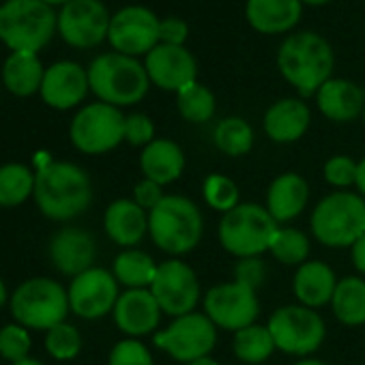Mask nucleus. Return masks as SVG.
Wrapping results in <instances>:
<instances>
[{"mask_svg": "<svg viewBox=\"0 0 365 365\" xmlns=\"http://www.w3.org/2000/svg\"><path fill=\"white\" fill-rule=\"evenodd\" d=\"M33 198L48 220L69 222L91 207L93 182L84 168L71 161H50L35 172Z\"/></svg>", "mask_w": 365, "mask_h": 365, "instance_id": "1", "label": "nucleus"}, {"mask_svg": "<svg viewBox=\"0 0 365 365\" xmlns=\"http://www.w3.org/2000/svg\"><path fill=\"white\" fill-rule=\"evenodd\" d=\"M58 31V14L43 0H5L0 5V41L11 52L39 54Z\"/></svg>", "mask_w": 365, "mask_h": 365, "instance_id": "5", "label": "nucleus"}, {"mask_svg": "<svg viewBox=\"0 0 365 365\" xmlns=\"http://www.w3.org/2000/svg\"><path fill=\"white\" fill-rule=\"evenodd\" d=\"M46 67L35 52H11L3 65V84L16 97H31L41 91Z\"/></svg>", "mask_w": 365, "mask_h": 365, "instance_id": "28", "label": "nucleus"}, {"mask_svg": "<svg viewBox=\"0 0 365 365\" xmlns=\"http://www.w3.org/2000/svg\"><path fill=\"white\" fill-rule=\"evenodd\" d=\"M108 365H155L153 352L140 339L127 337L114 344L108 356Z\"/></svg>", "mask_w": 365, "mask_h": 365, "instance_id": "39", "label": "nucleus"}, {"mask_svg": "<svg viewBox=\"0 0 365 365\" xmlns=\"http://www.w3.org/2000/svg\"><path fill=\"white\" fill-rule=\"evenodd\" d=\"M155 140V123L150 116L142 112H133L125 116V142L131 146H148Z\"/></svg>", "mask_w": 365, "mask_h": 365, "instance_id": "41", "label": "nucleus"}, {"mask_svg": "<svg viewBox=\"0 0 365 365\" xmlns=\"http://www.w3.org/2000/svg\"><path fill=\"white\" fill-rule=\"evenodd\" d=\"M202 196L209 209L226 215L232 209L241 205V192L239 185L226 174H209L202 182Z\"/></svg>", "mask_w": 365, "mask_h": 365, "instance_id": "36", "label": "nucleus"}, {"mask_svg": "<svg viewBox=\"0 0 365 365\" xmlns=\"http://www.w3.org/2000/svg\"><path fill=\"white\" fill-rule=\"evenodd\" d=\"M264 277H267V267L260 258H241L235 267V279L254 288L256 292L264 284Z\"/></svg>", "mask_w": 365, "mask_h": 365, "instance_id": "42", "label": "nucleus"}, {"mask_svg": "<svg viewBox=\"0 0 365 365\" xmlns=\"http://www.w3.org/2000/svg\"><path fill=\"white\" fill-rule=\"evenodd\" d=\"M309 202V185L297 172H284L271 180L267 190V211L277 224L297 220Z\"/></svg>", "mask_w": 365, "mask_h": 365, "instance_id": "23", "label": "nucleus"}, {"mask_svg": "<svg viewBox=\"0 0 365 365\" xmlns=\"http://www.w3.org/2000/svg\"><path fill=\"white\" fill-rule=\"evenodd\" d=\"M187 365H220V361L213 359V356H202V359H196V361H192Z\"/></svg>", "mask_w": 365, "mask_h": 365, "instance_id": "47", "label": "nucleus"}, {"mask_svg": "<svg viewBox=\"0 0 365 365\" xmlns=\"http://www.w3.org/2000/svg\"><path fill=\"white\" fill-rule=\"evenodd\" d=\"M161 20L142 5H129L112 16L108 41L114 52L125 56H146L159 43Z\"/></svg>", "mask_w": 365, "mask_h": 365, "instance_id": "15", "label": "nucleus"}, {"mask_svg": "<svg viewBox=\"0 0 365 365\" xmlns=\"http://www.w3.org/2000/svg\"><path fill=\"white\" fill-rule=\"evenodd\" d=\"M354 187H356V194L365 198V157L356 165V182H354Z\"/></svg>", "mask_w": 365, "mask_h": 365, "instance_id": "46", "label": "nucleus"}, {"mask_svg": "<svg viewBox=\"0 0 365 365\" xmlns=\"http://www.w3.org/2000/svg\"><path fill=\"white\" fill-rule=\"evenodd\" d=\"M5 303H7V286L3 279H0V309L5 307Z\"/></svg>", "mask_w": 365, "mask_h": 365, "instance_id": "48", "label": "nucleus"}, {"mask_svg": "<svg viewBox=\"0 0 365 365\" xmlns=\"http://www.w3.org/2000/svg\"><path fill=\"white\" fill-rule=\"evenodd\" d=\"M320 114L333 123H352L365 112V91L344 78H331L316 93Z\"/></svg>", "mask_w": 365, "mask_h": 365, "instance_id": "21", "label": "nucleus"}, {"mask_svg": "<svg viewBox=\"0 0 365 365\" xmlns=\"http://www.w3.org/2000/svg\"><path fill=\"white\" fill-rule=\"evenodd\" d=\"M144 69L150 84L168 93H178L198 78V63L185 46L157 43L144 56Z\"/></svg>", "mask_w": 365, "mask_h": 365, "instance_id": "17", "label": "nucleus"}, {"mask_svg": "<svg viewBox=\"0 0 365 365\" xmlns=\"http://www.w3.org/2000/svg\"><path fill=\"white\" fill-rule=\"evenodd\" d=\"M88 71L91 93L114 108H127L140 103L150 86L144 63L133 56L108 52L97 56Z\"/></svg>", "mask_w": 365, "mask_h": 365, "instance_id": "4", "label": "nucleus"}, {"mask_svg": "<svg viewBox=\"0 0 365 365\" xmlns=\"http://www.w3.org/2000/svg\"><path fill=\"white\" fill-rule=\"evenodd\" d=\"M363 120H365V112H363Z\"/></svg>", "mask_w": 365, "mask_h": 365, "instance_id": "53", "label": "nucleus"}, {"mask_svg": "<svg viewBox=\"0 0 365 365\" xmlns=\"http://www.w3.org/2000/svg\"><path fill=\"white\" fill-rule=\"evenodd\" d=\"M153 344L174 361L187 365L196 359L211 356L217 344V327L205 312H192L174 318L165 329L157 331Z\"/></svg>", "mask_w": 365, "mask_h": 365, "instance_id": "11", "label": "nucleus"}, {"mask_svg": "<svg viewBox=\"0 0 365 365\" xmlns=\"http://www.w3.org/2000/svg\"><path fill=\"white\" fill-rule=\"evenodd\" d=\"M335 65L331 43L309 31L294 33L284 39L277 50V69L282 78L303 97H312L331 80Z\"/></svg>", "mask_w": 365, "mask_h": 365, "instance_id": "2", "label": "nucleus"}, {"mask_svg": "<svg viewBox=\"0 0 365 365\" xmlns=\"http://www.w3.org/2000/svg\"><path fill=\"white\" fill-rule=\"evenodd\" d=\"M205 235V217L196 202L185 196H165L148 211V237L168 256L194 252Z\"/></svg>", "mask_w": 365, "mask_h": 365, "instance_id": "3", "label": "nucleus"}, {"mask_svg": "<svg viewBox=\"0 0 365 365\" xmlns=\"http://www.w3.org/2000/svg\"><path fill=\"white\" fill-rule=\"evenodd\" d=\"M35 194V172L24 163L0 165V207L14 209Z\"/></svg>", "mask_w": 365, "mask_h": 365, "instance_id": "32", "label": "nucleus"}, {"mask_svg": "<svg viewBox=\"0 0 365 365\" xmlns=\"http://www.w3.org/2000/svg\"><path fill=\"white\" fill-rule=\"evenodd\" d=\"M232 350H235V356L241 363L260 365V363L269 361L271 354L277 348H275V341H273V335H271L269 327L256 322V324H250V327L235 333Z\"/></svg>", "mask_w": 365, "mask_h": 365, "instance_id": "31", "label": "nucleus"}, {"mask_svg": "<svg viewBox=\"0 0 365 365\" xmlns=\"http://www.w3.org/2000/svg\"><path fill=\"white\" fill-rule=\"evenodd\" d=\"M277 222L267 207L256 202H241L230 213L222 215L217 226L220 245L235 258H260L269 252L277 232Z\"/></svg>", "mask_w": 365, "mask_h": 365, "instance_id": "7", "label": "nucleus"}, {"mask_svg": "<svg viewBox=\"0 0 365 365\" xmlns=\"http://www.w3.org/2000/svg\"><path fill=\"white\" fill-rule=\"evenodd\" d=\"M309 224L320 245L352 247L365 235V198L356 192H333L314 207Z\"/></svg>", "mask_w": 365, "mask_h": 365, "instance_id": "6", "label": "nucleus"}, {"mask_svg": "<svg viewBox=\"0 0 365 365\" xmlns=\"http://www.w3.org/2000/svg\"><path fill=\"white\" fill-rule=\"evenodd\" d=\"M48 254L54 269L73 279L80 273L93 269V262L97 258V243L91 232L67 226L50 239Z\"/></svg>", "mask_w": 365, "mask_h": 365, "instance_id": "20", "label": "nucleus"}, {"mask_svg": "<svg viewBox=\"0 0 365 365\" xmlns=\"http://www.w3.org/2000/svg\"><path fill=\"white\" fill-rule=\"evenodd\" d=\"M267 327L273 335L277 350L301 359H307L316 350H320L327 337V324L322 316L301 303L275 309Z\"/></svg>", "mask_w": 365, "mask_h": 365, "instance_id": "9", "label": "nucleus"}, {"mask_svg": "<svg viewBox=\"0 0 365 365\" xmlns=\"http://www.w3.org/2000/svg\"><path fill=\"white\" fill-rule=\"evenodd\" d=\"M69 307V292L50 277H31L22 282L11 294V314L18 324L35 331H50L65 322Z\"/></svg>", "mask_w": 365, "mask_h": 365, "instance_id": "8", "label": "nucleus"}, {"mask_svg": "<svg viewBox=\"0 0 365 365\" xmlns=\"http://www.w3.org/2000/svg\"><path fill=\"white\" fill-rule=\"evenodd\" d=\"M190 39V26L185 20L180 18H165L159 24V43H170V46H185Z\"/></svg>", "mask_w": 365, "mask_h": 365, "instance_id": "44", "label": "nucleus"}, {"mask_svg": "<svg viewBox=\"0 0 365 365\" xmlns=\"http://www.w3.org/2000/svg\"><path fill=\"white\" fill-rule=\"evenodd\" d=\"M335 271L322 260H307L305 264L297 267L292 279V292L297 301L305 307L318 309L331 305V299L337 288Z\"/></svg>", "mask_w": 365, "mask_h": 365, "instance_id": "27", "label": "nucleus"}, {"mask_svg": "<svg viewBox=\"0 0 365 365\" xmlns=\"http://www.w3.org/2000/svg\"><path fill=\"white\" fill-rule=\"evenodd\" d=\"M215 108H217L215 95L211 93L209 86L200 84L198 80L190 82L176 93V110L187 123H196V125L209 123L215 114Z\"/></svg>", "mask_w": 365, "mask_h": 365, "instance_id": "33", "label": "nucleus"}, {"mask_svg": "<svg viewBox=\"0 0 365 365\" xmlns=\"http://www.w3.org/2000/svg\"><path fill=\"white\" fill-rule=\"evenodd\" d=\"M31 335L29 329L14 322L5 324L0 329V356L7 359L9 363H18L22 359H29L31 352Z\"/></svg>", "mask_w": 365, "mask_h": 365, "instance_id": "38", "label": "nucleus"}, {"mask_svg": "<svg viewBox=\"0 0 365 365\" xmlns=\"http://www.w3.org/2000/svg\"><path fill=\"white\" fill-rule=\"evenodd\" d=\"M303 5H312V7H320V5H327L331 0H301Z\"/></svg>", "mask_w": 365, "mask_h": 365, "instance_id": "52", "label": "nucleus"}, {"mask_svg": "<svg viewBox=\"0 0 365 365\" xmlns=\"http://www.w3.org/2000/svg\"><path fill=\"white\" fill-rule=\"evenodd\" d=\"M112 273H114L116 282L120 286H125L127 290L150 288L155 273H157V262L153 260L150 254H146L138 247H131V250H123L114 258Z\"/></svg>", "mask_w": 365, "mask_h": 365, "instance_id": "30", "label": "nucleus"}, {"mask_svg": "<svg viewBox=\"0 0 365 365\" xmlns=\"http://www.w3.org/2000/svg\"><path fill=\"white\" fill-rule=\"evenodd\" d=\"M112 16L101 0H71L58 11V35L78 50L97 48L108 39Z\"/></svg>", "mask_w": 365, "mask_h": 365, "instance_id": "14", "label": "nucleus"}, {"mask_svg": "<svg viewBox=\"0 0 365 365\" xmlns=\"http://www.w3.org/2000/svg\"><path fill=\"white\" fill-rule=\"evenodd\" d=\"M312 123V112L309 106L303 99L297 97H286L275 101L262 118L264 133L269 140L277 144H292L301 140Z\"/></svg>", "mask_w": 365, "mask_h": 365, "instance_id": "22", "label": "nucleus"}, {"mask_svg": "<svg viewBox=\"0 0 365 365\" xmlns=\"http://www.w3.org/2000/svg\"><path fill=\"white\" fill-rule=\"evenodd\" d=\"M11 365H43L39 359H33V356H29V359H22V361H18V363H11Z\"/></svg>", "mask_w": 365, "mask_h": 365, "instance_id": "50", "label": "nucleus"}, {"mask_svg": "<svg viewBox=\"0 0 365 365\" xmlns=\"http://www.w3.org/2000/svg\"><path fill=\"white\" fill-rule=\"evenodd\" d=\"M88 91V71L73 61H58L46 69L39 95L54 110H71L84 101Z\"/></svg>", "mask_w": 365, "mask_h": 365, "instance_id": "18", "label": "nucleus"}, {"mask_svg": "<svg viewBox=\"0 0 365 365\" xmlns=\"http://www.w3.org/2000/svg\"><path fill=\"white\" fill-rule=\"evenodd\" d=\"M165 198V194H163V187L161 185H157L155 180H150V178H142V180H138L135 182V187H133V202L135 205H140L146 213L148 211H153L161 200Z\"/></svg>", "mask_w": 365, "mask_h": 365, "instance_id": "43", "label": "nucleus"}, {"mask_svg": "<svg viewBox=\"0 0 365 365\" xmlns=\"http://www.w3.org/2000/svg\"><path fill=\"white\" fill-rule=\"evenodd\" d=\"M161 307L148 288H135L120 292L114 305V324L127 337L140 339L157 331L161 322Z\"/></svg>", "mask_w": 365, "mask_h": 365, "instance_id": "19", "label": "nucleus"}, {"mask_svg": "<svg viewBox=\"0 0 365 365\" xmlns=\"http://www.w3.org/2000/svg\"><path fill=\"white\" fill-rule=\"evenodd\" d=\"M309 237L301 232L299 228H277L269 254L286 264V267H301L309 260Z\"/></svg>", "mask_w": 365, "mask_h": 365, "instance_id": "35", "label": "nucleus"}, {"mask_svg": "<svg viewBox=\"0 0 365 365\" xmlns=\"http://www.w3.org/2000/svg\"><path fill=\"white\" fill-rule=\"evenodd\" d=\"M118 286L120 284L112 271L93 267L71 279L67 288L69 307L84 320H99L114 312V305L120 297Z\"/></svg>", "mask_w": 365, "mask_h": 365, "instance_id": "16", "label": "nucleus"}, {"mask_svg": "<svg viewBox=\"0 0 365 365\" xmlns=\"http://www.w3.org/2000/svg\"><path fill=\"white\" fill-rule=\"evenodd\" d=\"M303 16L301 0H247L245 18L260 35H282L292 31Z\"/></svg>", "mask_w": 365, "mask_h": 365, "instance_id": "25", "label": "nucleus"}, {"mask_svg": "<svg viewBox=\"0 0 365 365\" xmlns=\"http://www.w3.org/2000/svg\"><path fill=\"white\" fill-rule=\"evenodd\" d=\"M294 365H327V363H322V361H318V359H312V356H307V359H301V361H297Z\"/></svg>", "mask_w": 365, "mask_h": 365, "instance_id": "49", "label": "nucleus"}, {"mask_svg": "<svg viewBox=\"0 0 365 365\" xmlns=\"http://www.w3.org/2000/svg\"><path fill=\"white\" fill-rule=\"evenodd\" d=\"M71 144L84 155H103L125 142V114L103 101L78 110L69 125Z\"/></svg>", "mask_w": 365, "mask_h": 365, "instance_id": "10", "label": "nucleus"}, {"mask_svg": "<svg viewBox=\"0 0 365 365\" xmlns=\"http://www.w3.org/2000/svg\"><path fill=\"white\" fill-rule=\"evenodd\" d=\"M350 258H352L354 269H356L361 275H365V235L350 247Z\"/></svg>", "mask_w": 365, "mask_h": 365, "instance_id": "45", "label": "nucleus"}, {"mask_svg": "<svg viewBox=\"0 0 365 365\" xmlns=\"http://www.w3.org/2000/svg\"><path fill=\"white\" fill-rule=\"evenodd\" d=\"M213 142H215V146L224 155H228V157H243L254 146V129H252V125L245 118L228 116V118H222L215 125Z\"/></svg>", "mask_w": 365, "mask_h": 365, "instance_id": "34", "label": "nucleus"}, {"mask_svg": "<svg viewBox=\"0 0 365 365\" xmlns=\"http://www.w3.org/2000/svg\"><path fill=\"white\" fill-rule=\"evenodd\" d=\"M103 228L110 241L131 250L148 235V213L129 198L114 200L103 215Z\"/></svg>", "mask_w": 365, "mask_h": 365, "instance_id": "24", "label": "nucleus"}, {"mask_svg": "<svg viewBox=\"0 0 365 365\" xmlns=\"http://www.w3.org/2000/svg\"><path fill=\"white\" fill-rule=\"evenodd\" d=\"M46 350L56 361H71L82 350V335L73 324L61 322L46 331Z\"/></svg>", "mask_w": 365, "mask_h": 365, "instance_id": "37", "label": "nucleus"}, {"mask_svg": "<svg viewBox=\"0 0 365 365\" xmlns=\"http://www.w3.org/2000/svg\"><path fill=\"white\" fill-rule=\"evenodd\" d=\"M148 290L157 299L161 312L172 318L196 312V305L202 297L196 271L185 260L178 258H170L157 264V273Z\"/></svg>", "mask_w": 365, "mask_h": 365, "instance_id": "12", "label": "nucleus"}, {"mask_svg": "<svg viewBox=\"0 0 365 365\" xmlns=\"http://www.w3.org/2000/svg\"><path fill=\"white\" fill-rule=\"evenodd\" d=\"M46 5H50V7H65V5H69L71 0H43Z\"/></svg>", "mask_w": 365, "mask_h": 365, "instance_id": "51", "label": "nucleus"}, {"mask_svg": "<svg viewBox=\"0 0 365 365\" xmlns=\"http://www.w3.org/2000/svg\"><path fill=\"white\" fill-rule=\"evenodd\" d=\"M140 170L144 178L165 187L185 172V153L170 138H155L140 153Z\"/></svg>", "mask_w": 365, "mask_h": 365, "instance_id": "26", "label": "nucleus"}, {"mask_svg": "<svg viewBox=\"0 0 365 365\" xmlns=\"http://www.w3.org/2000/svg\"><path fill=\"white\" fill-rule=\"evenodd\" d=\"M356 165H359V161H354L348 155H333L322 168L324 180L331 187L344 192L356 182Z\"/></svg>", "mask_w": 365, "mask_h": 365, "instance_id": "40", "label": "nucleus"}, {"mask_svg": "<svg viewBox=\"0 0 365 365\" xmlns=\"http://www.w3.org/2000/svg\"><path fill=\"white\" fill-rule=\"evenodd\" d=\"M202 305L205 314L217 329L232 333L256 324L260 314V301L256 290L237 279L209 288V292H205Z\"/></svg>", "mask_w": 365, "mask_h": 365, "instance_id": "13", "label": "nucleus"}, {"mask_svg": "<svg viewBox=\"0 0 365 365\" xmlns=\"http://www.w3.org/2000/svg\"><path fill=\"white\" fill-rule=\"evenodd\" d=\"M331 309L346 327L365 324V279L356 275L339 279L331 299Z\"/></svg>", "mask_w": 365, "mask_h": 365, "instance_id": "29", "label": "nucleus"}]
</instances>
